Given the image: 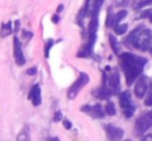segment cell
Wrapping results in <instances>:
<instances>
[{"mask_svg": "<svg viewBox=\"0 0 152 141\" xmlns=\"http://www.w3.org/2000/svg\"><path fill=\"white\" fill-rule=\"evenodd\" d=\"M147 61L148 60L145 57L129 52H124L119 55V62L125 76L127 86L134 84V81L141 76Z\"/></svg>", "mask_w": 152, "mask_h": 141, "instance_id": "obj_1", "label": "cell"}, {"mask_svg": "<svg viewBox=\"0 0 152 141\" xmlns=\"http://www.w3.org/2000/svg\"><path fill=\"white\" fill-rule=\"evenodd\" d=\"M152 32L149 29H146L144 25H140L134 28L125 38V44L132 46L134 49L140 51H148L151 47Z\"/></svg>", "mask_w": 152, "mask_h": 141, "instance_id": "obj_2", "label": "cell"}, {"mask_svg": "<svg viewBox=\"0 0 152 141\" xmlns=\"http://www.w3.org/2000/svg\"><path fill=\"white\" fill-rule=\"evenodd\" d=\"M102 85H106L113 95H117L120 90V76L118 70L107 67L106 70L102 73Z\"/></svg>", "mask_w": 152, "mask_h": 141, "instance_id": "obj_3", "label": "cell"}, {"mask_svg": "<svg viewBox=\"0 0 152 141\" xmlns=\"http://www.w3.org/2000/svg\"><path fill=\"white\" fill-rule=\"evenodd\" d=\"M119 105H120L123 115L126 118H130L134 114V104L132 102V95L128 90L122 91L119 95Z\"/></svg>", "mask_w": 152, "mask_h": 141, "instance_id": "obj_4", "label": "cell"}, {"mask_svg": "<svg viewBox=\"0 0 152 141\" xmlns=\"http://www.w3.org/2000/svg\"><path fill=\"white\" fill-rule=\"evenodd\" d=\"M152 128V109L146 112H143L137 118L134 123V131L137 134H143Z\"/></svg>", "mask_w": 152, "mask_h": 141, "instance_id": "obj_5", "label": "cell"}, {"mask_svg": "<svg viewBox=\"0 0 152 141\" xmlns=\"http://www.w3.org/2000/svg\"><path fill=\"white\" fill-rule=\"evenodd\" d=\"M89 83V76L86 73H80L79 78L72 84V86L67 90V98L69 100L76 99V97L79 95L83 87H85Z\"/></svg>", "mask_w": 152, "mask_h": 141, "instance_id": "obj_6", "label": "cell"}, {"mask_svg": "<svg viewBox=\"0 0 152 141\" xmlns=\"http://www.w3.org/2000/svg\"><path fill=\"white\" fill-rule=\"evenodd\" d=\"M95 42H96V33L89 35L88 42L81 47L79 52L77 53V57H80V58H88V57H90L92 54V51H93V47Z\"/></svg>", "mask_w": 152, "mask_h": 141, "instance_id": "obj_7", "label": "cell"}, {"mask_svg": "<svg viewBox=\"0 0 152 141\" xmlns=\"http://www.w3.org/2000/svg\"><path fill=\"white\" fill-rule=\"evenodd\" d=\"M136 85H134V95L138 99H143L146 95V91L148 89V77L142 75L137 79Z\"/></svg>", "mask_w": 152, "mask_h": 141, "instance_id": "obj_8", "label": "cell"}, {"mask_svg": "<svg viewBox=\"0 0 152 141\" xmlns=\"http://www.w3.org/2000/svg\"><path fill=\"white\" fill-rule=\"evenodd\" d=\"M82 112H85L88 114L89 116L93 117V118H104V109L100 104H95V105H85L81 108Z\"/></svg>", "mask_w": 152, "mask_h": 141, "instance_id": "obj_9", "label": "cell"}, {"mask_svg": "<svg viewBox=\"0 0 152 141\" xmlns=\"http://www.w3.org/2000/svg\"><path fill=\"white\" fill-rule=\"evenodd\" d=\"M12 43H14V57H15V61H16V65H19V67H23L25 65V62H26V59H25V56L23 54L21 42L17 35L14 36Z\"/></svg>", "mask_w": 152, "mask_h": 141, "instance_id": "obj_10", "label": "cell"}, {"mask_svg": "<svg viewBox=\"0 0 152 141\" xmlns=\"http://www.w3.org/2000/svg\"><path fill=\"white\" fill-rule=\"evenodd\" d=\"M104 131H106V135L109 141H118L124 136L123 130L113 125L104 126Z\"/></svg>", "mask_w": 152, "mask_h": 141, "instance_id": "obj_11", "label": "cell"}, {"mask_svg": "<svg viewBox=\"0 0 152 141\" xmlns=\"http://www.w3.org/2000/svg\"><path fill=\"white\" fill-rule=\"evenodd\" d=\"M104 1V0H87L86 4H85V7L83 8L85 12V15L89 17L98 15Z\"/></svg>", "mask_w": 152, "mask_h": 141, "instance_id": "obj_12", "label": "cell"}, {"mask_svg": "<svg viewBox=\"0 0 152 141\" xmlns=\"http://www.w3.org/2000/svg\"><path fill=\"white\" fill-rule=\"evenodd\" d=\"M28 99L31 101L32 105L37 107L42 104V90H40L39 84H34L30 89V93L28 95Z\"/></svg>", "mask_w": 152, "mask_h": 141, "instance_id": "obj_13", "label": "cell"}, {"mask_svg": "<svg viewBox=\"0 0 152 141\" xmlns=\"http://www.w3.org/2000/svg\"><path fill=\"white\" fill-rule=\"evenodd\" d=\"M92 95L96 98V99L99 100H109L111 95H114L113 93L106 86V85H102L98 88H95L92 91Z\"/></svg>", "mask_w": 152, "mask_h": 141, "instance_id": "obj_14", "label": "cell"}, {"mask_svg": "<svg viewBox=\"0 0 152 141\" xmlns=\"http://www.w3.org/2000/svg\"><path fill=\"white\" fill-rule=\"evenodd\" d=\"M12 31H14V29H12V21H7L6 23H2L1 28H0V36H1V38H4L6 36L12 35Z\"/></svg>", "mask_w": 152, "mask_h": 141, "instance_id": "obj_15", "label": "cell"}, {"mask_svg": "<svg viewBox=\"0 0 152 141\" xmlns=\"http://www.w3.org/2000/svg\"><path fill=\"white\" fill-rule=\"evenodd\" d=\"M16 141H31L30 138V131H29L28 126H24L19 132L18 136H17Z\"/></svg>", "mask_w": 152, "mask_h": 141, "instance_id": "obj_16", "label": "cell"}, {"mask_svg": "<svg viewBox=\"0 0 152 141\" xmlns=\"http://www.w3.org/2000/svg\"><path fill=\"white\" fill-rule=\"evenodd\" d=\"M98 29V15H95V16L91 17V20L89 22L88 25V32L89 35H94L96 33Z\"/></svg>", "mask_w": 152, "mask_h": 141, "instance_id": "obj_17", "label": "cell"}, {"mask_svg": "<svg viewBox=\"0 0 152 141\" xmlns=\"http://www.w3.org/2000/svg\"><path fill=\"white\" fill-rule=\"evenodd\" d=\"M126 16H127V12H126V10H119V12H117L116 15H114V17H113L112 27L115 26V25H117V24H119V23H120V21L123 20Z\"/></svg>", "mask_w": 152, "mask_h": 141, "instance_id": "obj_18", "label": "cell"}, {"mask_svg": "<svg viewBox=\"0 0 152 141\" xmlns=\"http://www.w3.org/2000/svg\"><path fill=\"white\" fill-rule=\"evenodd\" d=\"M109 40H110V44H111V47H112L113 51H114L115 54H119V51H120V44L119 42L117 40V38L115 37L113 35H109Z\"/></svg>", "mask_w": 152, "mask_h": 141, "instance_id": "obj_19", "label": "cell"}, {"mask_svg": "<svg viewBox=\"0 0 152 141\" xmlns=\"http://www.w3.org/2000/svg\"><path fill=\"white\" fill-rule=\"evenodd\" d=\"M152 3V0H134V4H132V8L136 10H141V8L145 7V6L149 5Z\"/></svg>", "mask_w": 152, "mask_h": 141, "instance_id": "obj_20", "label": "cell"}, {"mask_svg": "<svg viewBox=\"0 0 152 141\" xmlns=\"http://www.w3.org/2000/svg\"><path fill=\"white\" fill-rule=\"evenodd\" d=\"M127 29H128V25L126 23H124V24H117L114 26V32L118 35H122L127 31Z\"/></svg>", "mask_w": 152, "mask_h": 141, "instance_id": "obj_21", "label": "cell"}, {"mask_svg": "<svg viewBox=\"0 0 152 141\" xmlns=\"http://www.w3.org/2000/svg\"><path fill=\"white\" fill-rule=\"evenodd\" d=\"M104 112L107 113L108 115H110V116H114V115H116V108H115V105L113 102H108L107 103L106 107H104Z\"/></svg>", "mask_w": 152, "mask_h": 141, "instance_id": "obj_22", "label": "cell"}, {"mask_svg": "<svg viewBox=\"0 0 152 141\" xmlns=\"http://www.w3.org/2000/svg\"><path fill=\"white\" fill-rule=\"evenodd\" d=\"M53 45H54V40H53L52 38H49L46 42V44H45V57H46V58H49L50 50L53 47Z\"/></svg>", "mask_w": 152, "mask_h": 141, "instance_id": "obj_23", "label": "cell"}, {"mask_svg": "<svg viewBox=\"0 0 152 141\" xmlns=\"http://www.w3.org/2000/svg\"><path fill=\"white\" fill-rule=\"evenodd\" d=\"M113 17H114V15H113V12H112V8L110 7V8H109V10H108V16H107V21H106L107 27H112Z\"/></svg>", "mask_w": 152, "mask_h": 141, "instance_id": "obj_24", "label": "cell"}, {"mask_svg": "<svg viewBox=\"0 0 152 141\" xmlns=\"http://www.w3.org/2000/svg\"><path fill=\"white\" fill-rule=\"evenodd\" d=\"M144 104H145V106H149V107L152 106V85L150 86V89H149L148 95H147L146 99H145Z\"/></svg>", "mask_w": 152, "mask_h": 141, "instance_id": "obj_25", "label": "cell"}, {"mask_svg": "<svg viewBox=\"0 0 152 141\" xmlns=\"http://www.w3.org/2000/svg\"><path fill=\"white\" fill-rule=\"evenodd\" d=\"M62 117H63V115H62V112L61 111H56V112L54 113V121L55 123H59V121L62 119Z\"/></svg>", "mask_w": 152, "mask_h": 141, "instance_id": "obj_26", "label": "cell"}, {"mask_svg": "<svg viewBox=\"0 0 152 141\" xmlns=\"http://www.w3.org/2000/svg\"><path fill=\"white\" fill-rule=\"evenodd\" d=\"M26 73H27V75H29V76H34V75H36V73H37V68L36 67L29 68V69L26 70Z\"/></svg>", "mask_w": 152, "mask_h": 141, "instance_id": "obj_27", "label": "cell"}, {"mask_svg": "<svg viewBox=\"0 0 152 141\" xmlns=\"http://www.w3.org/2000/svg\"><path fill=\"white\" fill-rule=\"evenodd\" d=\"M51 20H52V22L54 23V24H58L59 21H60V17H59L58 14H55V15H53V16H52Z\"/></svg>", "mask_w": 152, "mask_h": 141, "instance_id": "obj_28", "label": "cell"}, {"mask_svg": "<svg viewBox=\"0 0 152 141\" xmlns=\"http://www.w3.org/2000/svg\"><path fill=\"white\" fill-rule=\"evenodd\" d=\"M63 126H64V128H65L66 130H70L72 128V123H70L69 120H67V119H64V120H63Z\"/></svg>", "mask_w": 152, "mask_h": 141, "instance_id": "obj_29", "label": "cell"}, {"mask_svg": "<svg viewBox=\"0 0 152 141\" xmlns=\"http://www.w3.org/2000/svg\"><path fill=\"white\" fill-rule=\"evenodd\" d=\"M23 37H24V38H26V40H29V38H31L32 37V35H32V33L31 32H29V31H26V30H23Z\"/></svg>", "mask_w": 152, "mask_h": 141, "instance_id": "obj_30", "label": "cell"}, {"mask_svg": "<svg viewBox=\"0 0 152 141\" xmlns=\"http://www.w3.org/2000/svg\"><path fill=\"white\" fill-rule=\"evenodd\" d=\"M19 29H20V21L16 20V21H15V29H14V31H15V32H18Z\"/></svg>", "mask_w": 152, "mask_h": 141, "instance_id": "obj_31", "label": "cell"}, {"mask_svg": "<svg viewBox=\"0 0 152 141\" xmlns=\"http://www.w3.org/2000/svg\"><path fill=\"white\" fill-rule=\"evenodd\" d=\"M142 141H152V135L149 134V135H146L142 138Z\"/></svg>", "mask_w": 152, "mask_h": 141, "instance_id": "obj_32", "label": "cell"}, {"mask_svg": "<svg viewBox=\"0 0 152 141\" xmlns=\"http://www.w3.org/2000/svg\"><path fill=\"white\" fill-rule=\"evenodd\" d=\"M63 8H64L63 4H59V5L57 6V10H56L57 14H60V12H62V10H63Z\"/></svg>", "mask_w": 152, "mask_h": 141, "instance_id": "obj_33", "label": "cell"}, {"mask_svg": "<svg viewBox=\"0 0 152 141\" xmlns=\"http://www.w3.org/2000/svg\"><path fill=\"white\" fill-rule=\"evenodd\" d=\"M50 141H59V139L57 137H55V138H51Z\"/></svg>", "mask_w": 152, "mask_h": 141, "instance_id": "obj_34", "label": "cell"}, {"mask_svg": "<svg viewBox=\"0 0 152 141\" xmlns=\"http://www.w3.org/2000/svg\"><path fill=\"white\" fill-rule=\"evenodd\" d=\"M150 53L152 54V47H150Z\"/></svg>", "mask_w": 152, "mask_h": 141, "instance_id": "obj_35", "label": "cell"}, {"mask_svg": "<svg viewBox=\"0 0 152 141\" xmlns=\"http://www.w3.org/2000/svg\"><path fill=\"white\" fill-rule=\"evenodd\" d=\"M124 141H132V140H129V139H126V140H124Z\"/></svg>", "mask_w": 152, "mask_h": 141, "instance_id": "obj_36", "label": "cell"}, {"mask_svg": "<svg viewBox=\"0 0 152 141\" xmlns=\"http://www.w3.org/2000/svg\"><path fill=\"white\" fill-rule=\"evenodd\" d=\"M151 85H152V83H151Z\"/></svg>", "mask_w": 152, "mask_h": 141, "instance_id": "obj_37", "label": "cell"}]
</instances>
